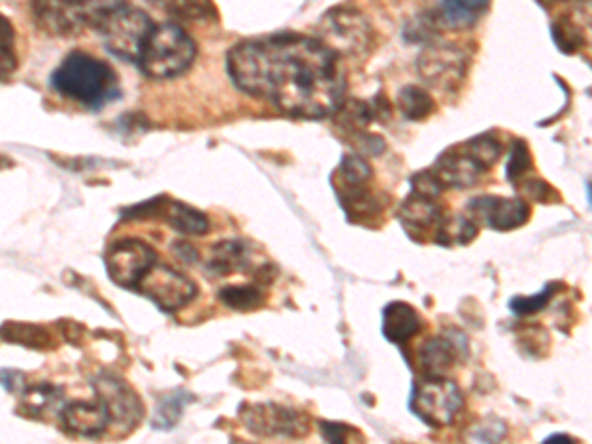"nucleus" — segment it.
<instances>
[{
    "instance_id": "34",
    "label": "nucleus",
    "mask_w": 592,
    "mask_h": 444,
    "mask_svg": "<svg viewBox=\"0 0 592 444\" xmlns=\"http://www.w3.org/2000/svg\"><path fill=\"white\" fill-rule=\"evenodd\" d=\"M2 24V81H6L16 70V56H14V32L6 16L0 18Z\"/></svg>"
},
{
    "instance_id": "14",
    "label": "nucleus",
    "mask_w": 592,
    "mask_h": 444,
    "mask_svg": "<svg viewBox=\"0 0 592 444\" xmlns=\"http://www.w3.org/2000/svg\"><path fill=\"white\" fill-rule=\"evenodd\" d=\"M446 218L448 216H444V210L437 204V198L421 196L417 192H411V196L399 208L401 225L417 241H423V237L429 233L433 241H437V235Z\"/></svg>"
},
{
    "instance_id": "38",
    "label": "nucleus",
    "mask_w": 592,
    "mask_h": 444,
    "mask_svg": "<svg viewBox=\"0 0 592 444\" xmlns=\"http://www.w3.org/2000/svg\"><path fill=\"white\" fill-rule=\"evenodd\" d=\"M543 6H553V4H559V2H567V0H539Z\"/></svg>"
},
{
    "instance_id": "6",
    "label": "nucleus",
    "mask_w": 592,
    "mask_h": 444,
    "mask_svg": "<svg viewBox=\"0 0 592 444\" xmlns=\"http://www.w3.org/2000/svg\"><path fill=\"white\" fill-rule=\"evenodd\" d=\"M464 397L460 387L444 375H433L419 381L411 395L413 413L429 427L443 429L454 423Z\"/></svg>"
},
{
    "instance_id": "13",
    "label": "nucleus",
    "mask_w": 592,
    "mask_h": 444,
    "mask_svg": "<svg viewBox=\"0 0 592 444\" xmlns=\"http://www.w3.org/2000/svg\"><path fill=\"white\" fill-rule=\"evenodd\" d=\"M93 387L97 397L107 405L115 425H123L127 429L139 425L143 417V403L127 383L117 377L103 375L93 381Z\"/></svg>"
},
{
    "instance_id": "29",
    "label": "nucleus",
    "mask_w": 592,
    "mask_h": 444,
    "mask_svg": "<svg viewBox=\"0 0 592 444\" xmlns=\"http://www.w3.org/2000/svg\"><path fill=\"white\" fill-rule=\"evenodd\" d=\"M464 148H466V152L474 158V162H476L484 172L490 170L492 166H496L498 160H500V156H502V152H504V147H502L500 139L494 137V135H482V137H476V139H472L470 143H466Z\"/></svg>"
},
{
    "instance_id": "12",
    "label": "nucleus",
    "mask_w": 592,
    "mask_h": 444,
    "mask_svg": "<svg viewBox=\"0 0 592 444\" xmlns=\"http://www.w3.org/2000/svg\"><path fill=\"white\" fill-rule=\"evenodd\" d=\"M468 212L474 220L488 225L494 231H512L529 222V204L521 198L478 196L470 200Z\"/></svg>"
},
{
    "instance_id": "36",
    "label": "nucleus",
    "mask_w": 592,
    "mask_h": 444,
    "mask_svg": "<svg viewBox=\"0 0 592 444\" xmlns=\"http://www.w3.org/2000/svg\"><path fill=\"white\" fill-rule=\"evenodd\" d=\"M174 251H176V255L182 259V261H186V263H194V261H198V251H196V247L194 245H190V243H182V241H178L176 245H174Z\"/></svg>"
},
{
    "instance_id": "18",
    "label": "nucleus",
    "mask_w": 592,
    "mask_h": 444,
    "mask_svg": "<svg viewBox=\"0 0 592 444\" xmlns=\"http://www.w3.org/2000/svg\"><path fill=\"white\" fill-rule=\"evenodd\" d=\"M423 328L421 314L407 302L395 300L383 308V336L393 344H407Z\"/></svg>"
},
{
    "instance_id": "23",
    "label": "nucleus",
    "mask_w": 592,
    "mask_h": 444,
    "mask_svg": "<svg viewBox=\"0 0 592 444\" xmlns=\"http://www.w3.org/2000/svg\"><path fill=\"white\" fill-rule=\"evenodd\" d=\"M490 0H443L439 20L450 28H468L488 10Z\"/></svg>"
},
{
    "instance_id": "37",
    "label": "nucleus",
    "mask_w": 592,
    "mask_h": 444,
    "mask_svg": "<svg viewBox=\"0 0 592 444\" xmlns=\"http://www.w3.org/2000/svg\"><path fill=\"white\" fill-rule=\"evenodd\" d=\"M553 441H567V443H573V439L567 437V435H553V437L547 439V443H553Z\"/></svg>"
},
{
    "instance_id": "8",
    "label": "nucleus",
    "mask_w": 592,
    "mask_h": 444,
    "mask_svg": "<svg viewBox=\"0 0 592 444\" xmlns=\"http://www.w3.org/2000/svg\"><path fill=\"white\" fill-rule=\"evenodd\" d=\"M109 279L123 289H139L148 271L158 263L156 251L137 237H125L109 245L103 255Z\"/></svg>"
},
{
    "instance_id": "39",
    "label": "nucleus",
    "mask_w": 592,
    "mask_h": 444,
    "mask_svg": "<svg viewBox=\"0 0 592 444\" xmlns=\"http://www.w3.org/2000/svg\"><path fill=\"white\" fill-rule=\"evenodd\" d=\"M589 202H591V206H592V184H591V186H589Z\"/></svg>"
},
{
    "instance_id": "28",
    "label": "nucleus",
    "mask_w": 592,
    "mask_h": 444,
    "mask_svg": "<svg viewBox=\"0 0 592 444\" xmlns=\"http://www.w3.org/2000/svg\"><path fill=\"white\" fill-rule=\"evenodd\" d=\"M220 300L225 306L239 310V312H251L263 306L265 293L259 289V285H227L220 291Z\"/></svg>"
},
{
    "instance_id": "22",
    "label": "nucleus",
    "mask_w": 592,
    "mask_h": 444,
    "mask_svg": "<svg viewBox=\"0 0 592 444\" xmlns=\"http://www.w3.org/2000/svg\"><path fill=\"white\" fill-rule=\"evenodd\" d=\"M4 342L18 344L30 350H54L56 340L54 336L38 324H22V322H8L2 326Z\"/></svg>"
},
{
    "instance_id": "21",
    "label": "nucleus",
    "mask_w": 592,
    "mask_h": 444,
    "mask_svg": "<svg viewBox=\"0 0 592 444\" xmlns=\"http://www.w3.org/2000/svg\"><path fill=\"white\" fill-rule=\"evenodd\" d=\"M158 216L182 235H204L210 231L208 218L200 210L182 202H172L166 198Z\"/></svg>"
},
{
    "instance_id": "35",
    "label": "nucleus",
    "mask_w": 592,
    "mask_h": 444,
    "mask_svg": "<svg viewBox=\"0 0 592 444\" xmlns=\"http://www.w3.org/2000/svg\"><path fill=\"white\" fill-rule=\"evenodd\" d=\"M320 433L328 443H348L354 437H360L358 431L350 429L348 425H340V423H320Z\"/></svg>"
},
{
    "instance_id": "9",
    "label": "nucleus",
    "mask_w": 592,
    "mask_h": 444,
    "mask_svg": "<svg viewBox=\"0 0 592 444\" xmlns=\"http://www.w3.org/2000/svg\"><path fill=\"white\" fill-rule=\"evenodd\" d=\"M137 293L150 298L162 312H176L198 296V287L184 273L156 263L139 285Z\"/></svg>"
},
{
    "instance_id": "17",
    "label": "nucleus",
    "mask_w": 592,
    "mask_h": 444,
    "mask_svg": "<svg viewBox=\"0 0 592 444\" xmlns=\"http://www.w3.org/2000/svg\"><path fill=\"white\" fill-rule=\"evenodd\" d=\"M253 267V251L243 239H225L212 247L210 259L206 261V273L214 279L245 273Z\"/></svg>"
},
{
    "instance_id": "10",
    "label": "nucleus",
    "mask_w": 592,
    "mask_h": 444,
    "mask_svg": "<svg viewBox=\"0 0 592 444\" xmlns=\"http://www.w3.org/2000/svg\"><path fill=\"white\" fill-rule=\"evenodd\" d=\"M324 34L328 44L336 54L358 56L368 52L371 42L370 24L366 18L354 10H334L324 20Z\"/></svg>"
},
{
    "instance_id": "20",
    "label": "nucleus",
    "mask_w": 592,
    "mask_h": 444,
    "mask_svg": "<svg viewBox=\"0 0 592 444\" xmlns=\"http://www.w3.org/2000/svg\"><path fill=\"white\" fill-rule=\"evenodd\" d=\"M460 348L448 338V336H437L423 344L419 352V368L425 373V377L433 375H444L458 360Z\"/></svg>"
},
{
    "instance_id": "26",
    "label": "nucleus",
    "mask_w": 592,
    "mask_h": 444,
    "mask_svg": "<svg viewBox=\"0 0 592 444\" xmlns=\"http://www.w3.org/2000/svg\"><path fill=\"white\" fill-rule=\"evenodd\" d=\"M62 401V389L50 383L32 385L22 393V409L30 417H44Z\"/></svg>"
},
{
    "instance_id": "33",
    "label": "nucleus",
    "mask_w": 592,
    "mask_h": 444,
    "mask_svg": "<svg viewBox=\"0 0 592 444\" xmlns=\"http://www.w3.org/2000/svg\"><path fill=\"white\" fill-rule=\"evenodd\" d=\"M533 168V160H531V150L525 145V141H514L512 145V152H510V160L506 166V174L508 180L518 186L519 182L527 176V172Z\"/></svg>"
},
{
    "instance_id": "16",
    "label": "nucleus",
    "mask_w": 592,
    "mask_h": 444,
    "mask_svg": "<svg viewBox=\"0 0 592 444\" xmlns=\"http://www.w3.org/2000/svg\"><path fill=\"white\" fill-rule=\"evenodd\" d=\"M433 176L439 180V184L446 188L464 190L474 186L484 170L474 162V158L466 152V148H454L443 154L437 164L431 168Z\"/></svg>"
},
{
    "instance_id": "32",
    "label": "nucleus",
    "mask_w": 592,
    "mask_h": 444,
    "mask_svg": "<svg viewBox=\"0 0 592 444\" xmlns=\"http://www.w3.org/2000/svg\"><path fill=\"white\" fill-rule=\"evenodd\" d=\"M519 192L529 200L537 204H557L561 202L559 192L541 178H523L518 184Z\"/></svg>"
},
{
    "instance_id": "3",
    "label": "nucleus",
    "mask_w": 592,
    "mask_h": 444,
    "mask_svg": "<svg viewBox=\"0 0 592 444\" xmlns=\"http://www.w3.org/2000/svg\"><path fill=\"white\" fill-rule=\"evenodd\" d=\"M127 0H34L32 14L36 24L50 36L70 38L87 28H97L113 10Z\"/></svg>"
},
{
    "instance_id": "2",
    "label": "nucleus",
    "mask_w": 592,
    "mask_h": 444,
    "mask_svg": "<svg viewBox=\"0 0 592 444\" xmlns=\"http://www.w3.org/2000/svg\"><path fill=\"white\" fill-rule=\"evenodd\" d=\"M52 87L62 97L89 109H101L121 95L115 70L85 52H72L64 58L52 74Z\"/></svg>"
},
{
    "instance_id": "11",
    "label": "nucleus",
    "mask_w": 592,
    "mask_h": 444,
    "mask_svg": "<svg viewBox=\"0 0 592 444\" xmlns=\"http://www.w3.org/2000/svg\"><path fill=\"white\" fill-rule=\"evenodd\" d=\"M417 72L431 87L450 91L464 79L466 58L452 46L425 48L417 58Z\"/></svg>"
},
{
    "instance_id": "5",
    "label": "nucleus",
    "mask_w": 592,
    "mask_h": 444,
    "mask_svg": "<svg viewBox=\"0 0 592 444\" xmlns=\"http://www.w3.org/2000/svg\"><path fill=\"white\" fill-rule=\"evenodd\" d=\"M97 34L109 54L119 60L137 64L154 24L147 12L129 4L113 10L97 28Z\"/></svg>"
},
{
    "instance_id": "7",
    "label": "nucleus",
    "mask_w": 592,
    "mask_h": 444,
    "mask_svg": "<svg viewBox=\"0 0 592 444\" xmlns=\"http://www.w3.org/2000/svg\"><path fill=\"white\" fill-rule=\"evenodd\" d=\"M239 419L249 433L269 439H302L310 433V417L277 403H245Z\"/></svg>"
},
{
    "instance_id": "25",
    "label": "nucleus",
    "mask_w": 592,
    "mask_h": 444,
    "mask_svg": "<svg viewBox=\"0 0 592 444\" xmlns=\"http://www.w3.org/2000/svg\"><path fill=\"white\" fill-rule=\"evenodd\" d=\"M397 105H399L401 115L409 121H425L437 109V103L431 97V93L419 85H405L399 91Z\"/></svg>"
},
{
    "instance_id": "15",
    "label": "nucleus",
    "mask_w": 592,
    "mask_h": 444,
    "mask_svg": "<svg viewBox=\"0 0 592 444\" xmlns=\"http://www.w3.org/2000/svg\"><path fill=\"white\" fill-rule=\"evenodd\" d=\"M60 419L68 433L83 439L101 437L113 423L107 405L99 397L95 401H74L66 405L60 411Z\"/></svg>"
},
{
    "instance_id": "24",
    "label": "nucleus",
    "mask_w": 592,
    "mask_h": 444,
    "mask_svg": "<svg viewBox=\"0 0 592 444\" xmlns=\"http://www.w3.org/2000/svg\"><path fill=\"white\" fill-rule=\"evenodd\" d=\"M148 4L184 22H206L216 18V8L210 0H147Z\"/></svg>"
},
{
    "instance_id": "31",
    "label": "nucleus",
    "mask_w": 592,
    "mask_h": 444,
    "mask_svg": "<svg viewBox=\"0 0 592 444\" xmlns=\"http://www.w3.org/2000/svg\"><path fill=\"white\" fill-rule=\"evenodd\" d=\"M371 174L373 170L370 164L360 156H344L336 172V176L340 178V184H368Z\"/></svg>"
},
{
    "instance_id": "19",
    "label": "nucleus",
    "mask_w": 592,
    "mask_h": 444,
    "mask_svg": "<svg viewBox=\"0 0 592 444\" xmlns=\"http://www.w3.org/2000/svg\"><path fill=\"white\" fill-rule=\"evenodd\" d=\"M336 192L346 218L352 223L375 222L385 208L368 184H340Z\"/></svg>"
},
{
    "instance_id": "1",
    "label": "nucleus",
    "mask_w": 592,
    "mask_h": 444,
    "mask_svg": "<svg viewBox=\"0 0 592 444\" xmlns=\"http://www.w3.org/2000/svg\"><path fill=\"white\" fill-rule=\"evenodd\" d=\"M227 74L247 95L296 119H324L340 111L346 74L338 54L302 34H275L235 44Z\"/></svg>"
},
{
    "instance_id": "4",
    "label": "nucleus",
    "mask_w": 592,
    "mask_h": 444,
    "mask_svg": "<svg viewBox=\"0 0 592 444\" xmlns=\"http://www.w3.org/2000/svg\"><path fill=\"white\" fill-rule=\"evenodd\" d=\"M196 54V42L178 24L164 22L154 26L137 66L150 79H172L190 70Z\"/></svg>"
},
{
    "instance_id": "27",
    "label": "nucleus",
    "mask_w": 592,
    "mask_h": 444,
    "mask_svg": "<svg viewBox=\"0 0 592 444\" xmlns=\"http://www.w3.org/2000/svg\"><path fill=\"white\" fill-rule=\"evenodd\" d=\"M551 36L557 48L563 54H577L587 46V34L585 30L577 24V20L569 16H561L551 24Z\"/></svg>"
},
{
    "instance_id": "30",
    "label": "nucleus",
    "mask_w": 592,
    "mask_h": 444,
    "mask_svg": "<svg viewBox=\"0 0 592 444\" xmlns=\"http://www.w3.org/2000/svg\"><path fill=\"white\" fill-rule=\"evenodd\" d=\"M557 291H559V283H549V285H545V289L539 291L537 295L516 296V298H512L510 308H512V312H516L518 316H531V314H537V312H541V310L551 302V298L557 295Z\"/></svg>"
}]
</instances>
